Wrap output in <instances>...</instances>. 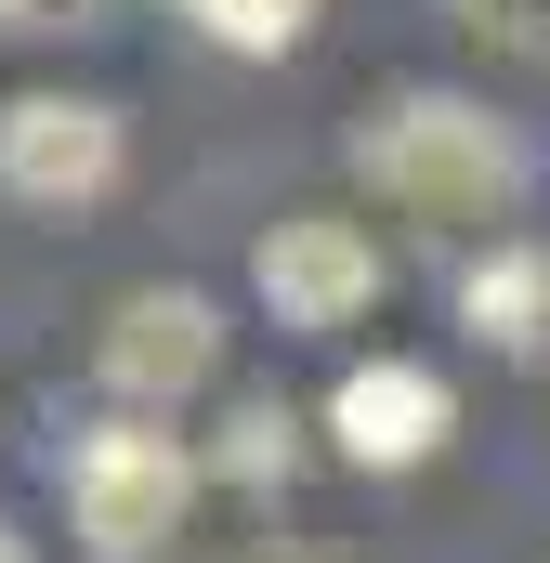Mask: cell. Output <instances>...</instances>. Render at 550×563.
I'll return each instance as SVG.
<instances>
[{"label":"cell","mask_w":550,"mask_h":563,"mask_svg":"<svg viewBox=\"0 0 550 563\" xmlns=\"http://www.w3.org/2000/svg\"><path fill=\"white\" fill-rule=\"evenodd\" d=\"M119 170H132V132H119L106 92H13L0 106V197L13 210H53V223L106 210Z\"/></svg>","instance_id":"7a4b0ae2"},{"label":"cell","mask_w":550,"mask_h":563,"mask_svg":"<svg viewBox=\"0 0 550 563\" xmlns=\"http://www.w3.org/2000/svg\"><path fill=\"white\" fill-rule=\"evenodd\" d=\"M184 498H197V459L157 420H106V432H79V459H66V511H79V538L106 563H144L184 525Z\"/></svg>","instance_id":"3957f363"},{"label":"cell","mask_w":550,"mask_h":563,"mask_svg":"<svg viewBox=\"0 0 550 563\" xmlns=\"http://www.w3.org/2000/svg\"><path fill=\"white\" fill-rule=\"evenodd\" d=\"M237 563H288V551H275V538H250V551H237Z\"/></svg>","instance_id":"7c38bea8"},{"label":"cell","mask_w":550,"mask_h":563,"mask_svg":"<svg viewBox=\"0 0 550 563\" xmlns=\"http://www.w3.org/2000/svg\"><path fill=\"white\" fill-rule=\"evenodd\" d=\"M459 314H472V341L538 354L550 341V250H485V263L459 276Z\"/></svg>","instance_id":"52a82bcc"},{"label":"cell","mask_w":550,"mask_h":563,"mask_svg":"<svg viewBox=\"0 0 550 563\" xmlns=\"http://www.w3.org/2000/svg\"><path fill=\"white\" fill-rule=\"evenodd\" d=\"M354 170L407 223H498L525 197V144L498 132L472 92H381L367 132H354Z\"/></svg>","instance_id":"6da1fadb"},{"label":"cell","mask_w":550,"mask_h":563,"mask_svg":"<svg viewBox=\"0 0 550 563\" xmlns=\"http://www.w3.org/2000/svg\"><path fill=\"white\" fill-rule=\"evenodd\" d=\"M0 13H13V0H0Z\"/></svg>","instance_id":"4fadbf2b"},{"label":"cell","mask_w":550,"mask_h":563,"mask_svg":"<svg viewBox=\"0 0 550 563\" xmlns=\"http://www.w3.org/2000/svg\"><path fill=\"white\" fill-rule=\"evenodd\" d=\"M223 53H288V40H315V0H184Z\"/></svg>","instance_id":"9c48e42d"},{"label":"cell","mask_w":550,"mask_h":563,"mask_svg":"<svg viewBox=\"0 0 550 563\" xmlns=\"http://www.w3.org/2000/svg\"><path fill=\"white\" fill-rule=\"evenodd\" d=\"M328 432H341V459H367V472H419V459L459 432V394H446L419 354H381V367H341Z\"/></svg>","instance_id":"8992f818"},{"label":"cell","mask_w":550,"mask_h":563,"mask_svg":"<svg viewBox=\"0 0 550 563\" xmlns=\"http://www.w3.org/2000/svg\"><path fill=\"white\" fill-rule=\"evenodd\" d=\"M92 367H106L119 407H184V394H210V367H223V314H210L197 288H132V301L106 314Z\"/></svg>","instance_id":"5b68a950"},{"label":"cell","mask_w":550,"mask_h":563,"mask_svg":"<svg viewBox=\"0 0 550 563\" xmlns=\"http://www.w3.org/2000/svg\"><path fill=\"white\" fill-rule=\"evenodd\" d=\"M288 432H301V420H288L275 394H250V407L223 420V459H210V472H223V485H288V459H301Z\"/></svg>","instance_id":"ba28073f"},{"label":"cell","mask_w":550,"mask_h":563,"mask_svg":"<svg viewBox=\"0 0 550 563\" xmlns=\"http://www.w3.org/2000/svg\"><path fill=\"white\" fill-rule=\"evenodd\" d=\"M459 26H485V40H550L538 0H459Z\"/></svg>","instance_id":"30bf717a"},{"label":"cell","mask_w":550,"mask_h":563,"mask_svg":"<svg viewBox=\"0 0 550 563\" xmlns=\"http://www.w3.org/2000/svg\"><path fill=\"white\" fill-rule=\"evenodd\" d=\"M0 563H40V551H26V525H0Z\"/></svg>","instance_id":"8fae6325"},{"label":"cell","mask_w":550,"mask_h":563,"mask_svg":"<svg viewBox=\"0 0 550 563\" xmlns=\"http://www.w3.org/2000/svg\"><path fill=\"white\" fill-rule=\"evenodd\" d=\"M250 288H263L275 328H354L381 301V236L341 223V210H288L263 250H250Z\"/></svg>","instance_id":"277c9868"}]
</instances>
